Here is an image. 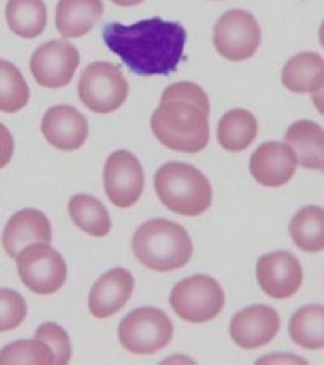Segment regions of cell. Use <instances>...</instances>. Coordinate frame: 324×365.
<instances>
[{
  "instance_id": "7",
  "label": "cell",
  "mask_w": 324,
  "mask_h": 365,
  "mask_svg": "<svg viewBox=\"0 0 324 365\" xmlns=\"http://www.w3.org/2000/svg\"><path fill=\"white\" fill-rule=\"evenodd\" d=\"M78 96L93 113H115L127 101L128 81L117 66L109 62H93L81 73Z\"/></svg>"
},
{
  "instance_id": "11",
  "label": "cell",
  "mask_w": 324,
  "mask_h": 365,
  "mask_svg": "<svg viewBox=\"0 0 324 365\" xmlns=\"http://www.w3.org/2000/svg\"><path fill=\"white\" fill-rule=\"evenodd\" d=\"M105 195L117 208H130L138 202L145 188V170L130 151H114L104 166Z\"/></svg>"
},
{
  "instance_id": "17",
  "label": "cell",
  "mask_w": 324,
  "mask_h": 365,
  "mask_svg": "<svg viewBox=\"0 0 324 365\" xmlns=\"http://www.w3.org/2000/svg\"><path fill=\"white\" fill-rule=\"evenodd\" d=\"M52 227L43 211L25 208L10 217L2 234V245L7 255L19 257L25 247L38 242L51 244Z\"/></svg>"
},
{
  "instance_id": "33",
  "label": "cell",
  "mask_w": 324,
  "mask_h": 365,
  "mask_svg": "<svg viewBox=\"0 0 324 365\" xmlns=\"http://www.w3.org/2000/svg\"><path fill=\"white\" fill-rule=\"evenodd\" d=\"M320 43L324 47V21L321 23V26H320Z\"/></svg>"
},
{
  "instance_id": "23",
  "label": "cell",
  "mask_w": 324,
  "mask_h": 365,
  "mask_svg": "<svg viewBox=\"0 0 324 365\" xmlns=\"http://www.w3.org/2000/svg\"><path fill=\"white\" fill-rule=\"evenodd\" d=\"M293 343L308 351L324 347V305L311 304L298 309L288 322Z\"/></svg>"
},
{
  "instance_id": "18",
  "label": "cell",
  "mask_w": 324,
  "mask_h": 365,
  "mask_svg": "<svg viewBox=\"0 0 324 365\" xmlns=\"http://www.w3.org/2000/svg\"><path fill=\"white\" fill-rule=\"evenodd\" d=\"M103 14V0H58L56 26L65 39H76L90 33Z\"/></svg>"
},
{
  "instance_id": "31",
  "label": "cell",
  "mask_w": 324,
  "mask_h": 365,
  "mask_svg": "<svg viewBox=\"0 0 324 365\" xmlns=\"http://www.w3.org/2000/svg\"><path fill=\"white\" fill-rule=\"evenodd\" d=\"M313 104H315V108L318 109V113H320L324 117V86L321 88L320 91L313 93Z\"/></svg>"
},
{
  "instance_id": "19",
  "label": "cell",
  "mask_w": 324,
  "mask_h": 365,
  "mask_svg": "<svg viewBox=\"0 0 324 365\" xmlns=\"http://www.w3.org/2000/svg\"><path fill=\"white\" fill-rule=\"evenodd\" d=\"M286 143L296 153L305 169H324V130L311 120L292 123L286 132Z\"/></svg>"
},
{
  "instance_id": "12",
  "label": "cell",
  "mask_w": 324,
  "mask_h": 365,
  "mask_svg": "<svg viewBox=\"0 0 324 365\" xmlns=\"http://www.w3.org/2000/svg\"><path fill=\"white\" fill-rule=\"evenodd\" d=\"M256 279L266 296L282 300L292 297L302 287L303 269L296 255L279 250L259 258Z\"/></svg>"
},
{
  "instance_id": "6",
  "label": "cell",
  "mask_w": 324,
  "mask_h": 365,
  "mask_svg": "<svg viewBox=\"0 0 324 365\" xmlns=\"http://www.w3.org/2000/svg\"><path fill=\"white\" fill-rule=\"evenodd\" d=\"M226 304L219 282L208 274H194L180 281L170 292V307L188 323H206L216 319Z\"/></svg>"
},
{
  "instance_id": "3",
  "label": "cell",
  "mask_w": 324,
  "mask_h": 365,
  "mask_svg": "<svg viewBox=\"0 0 324 365\" xmlns=\"http://www.w3.org/2000/svg\"><path fill=\"white\" fill-rule=\"evenodd\" d=\"M132 247L141 264L159 273L187 267L193 255V244L187 229L169 220L143 222L133 235Z\"/></svg>"
},
{
  "instance_id": "32",
  "label": "cell",
  "mask_w": 324,
  "mask_h": 365,
  "mask_svg": "<svg viewBox=\"0 0 324 365\" xmlns=\"http://www.w3.org/2000/svg\"><path fill=\"white\" fill-rule=\"evenodd\" d=\"M110 2L120 5V7H133V5H138L141 2H145V0H110Z\"/></svg>"
},
{
  "instance_id": "25",
  "label": "cell",
  "mask_w": 324,
  "mask_h": 365,
  "mask_svg": "<svg viewBox=\"0 0 324 365\" xmlns=\"http://www.w3.org/2000/svg\"><path fill=\"white\" fill-rule=\"evenodd\" d=\"M68 215L81 231L93 237H105L110 232L112 222L108 210L98 198L91 195L78 193L72 197L68 202Z\"/></svg>"
},
{
  "instance_id": "10",
  "label": "cell",
  "mask_w": 324,
  "mask_h": 365,
  "mask_svg": "<svg viewBox=\"0 0 324 365\" xmlns=\"http://www.w3.org/2000/svg\"><path fill=\"white\" fill-rule=\"evenodd\" d=\"M80 66V52L63 39L49 41L33 52L29 68L36 83L58 90L70 85Z\"/></svg>"
},
{
  "instance_id": "5",
  "label": "cell",
  "mask_w": 324,
  "mask_h": 365,
  "mask_svg": "<svg viewBox=\"0 0 324 365\" xmlns=\"http://www.w3.org/2000/svg\"><path fill=\"white\" fill-rule=\"evenodd\" d=\"M172 336V322L156 307L135 309L119 325L122 347L137 356L156 354L170 344Z\"/></svg>"
},
{
  "instance_id": "20",
  "label": "cell",
  "mask_w": 324,
  "mask_h": 365,
  "mask_svg": "<svg viewBox=\"0 0 324 365\" xmlns=\"http://www.w3.org/2000/svg\"><path fill=\"white\" fill-rule=\"evenodd\" d=\"M282 85L292 93H316L324 86V58L316 52H300L282 70Z\"/></svg>"
},
{
  "instance_id": "27",
  "label": "cell",
  "mask_w": 324,
  "mask_h": 365,
  "mask_svg": "<svg viewBox=\"0 0 324 365\" xmlns=\"http://www.w3.org/2000/svg\"><path fill=\"white\" fill-rule=\"evenodd\" d=\"M0 364H56V356L43 339H23L0 351Z\"/></svg>"
},
{
  "instance_id": "34",
  "label": "cell",
  "mask_w": 324,
  "mask_h": 365,
  "mask_svg": "<svg viewBox=\"0 0 324 365\" xmlns=\"http://www.w3.org/2000/svg\"><path fill=\"white\" fill-rule=\"evenodd\" d=\"M323 170H324V169H323Z\"/></svg>"
},
{
  "instance_id": "2",
  "label": "cell",
  "mask_w": 324,
  "mask_h": 365,
  "mask_svg": "<svg viewBox=\"0 0 324 365\" xmlns=\"http://www.w3.org/2000/svg\"><path fill=\"white\" fill-rule=\"evenodd\" d=\"M209 99L197 83L179 81L166 88L151 117V130L169 150L203 151L209 141Z\"/></svg>"
},
{
  "instance_id": "29",
  "label": "cell",
  "mask_w": 324,
  "mask_h": 365,
  "mask_svg": "<svg viewBox=\"0 0 324 365\" xmlns=\"http://www.w3.org/2000/svg\"><path fill=\"white\" fill-rule=\"evenodd\" d=\"M36 338L43 339L56 356V364H68L72 359V343L67 331L56 323L47 322L36 329Z\"/></svg>"
},
{
  "instance_id": "26",
  "label": "cell",
  "mask_w": 324,
  "mask_h": 365,
  "mask_svg": "<svg viewBox=\"0 0 324 365\" xmlns=\"http://www.w3.org/2000/svg\"><path fill=\"white\" fill-rule=\"evenodd\" d=\"M29 101V86L14 63L0 58V110L19 113Z\"/></svg>"
},
{
  "instance_id": "4",
  "label": "cell",
  "mask_w": 324,
  "mask_h": 365,
  "mask_svg": "<svg viewBox=\"0 0 324 365\" xmlns=\"http://www.w3.org/2000/svg\"><path fill=\"white\" fill-rule=\"evenodd\" d=\"M155 188L167 210L182 216H199L213 203V187L202 170L187 163H167L157 169Z\"/></svg>"
},
{
  "instance_id": "30",
  "label": "cell",
  "mask_w": 324,
  "mask_h": 365,
  "mask_svg": "<svg viewBox=\"0 0 324 365\" xmlns=\"http://www.w3.org/2000/svg\"><path fill=\"white\" fill-rule=\"evenodd\" d=\"M15 143L14 137L4 123H0V169H4L10 163L11 156H14Z\"/></svg>"
},
{
  "instance_id": "1",
  "label": "cell",
  "mask_w": 324,
  "mask_h": 365,
  "mask_svg": "<svg viewBox=\"0 0 324 365\" xmlns=\"http://www.w3.org/2000/svg\"><path fill=\"white\" fill-rule=\"evenodd\" d=\"M103 39L110 52L122 58L130 72L140 76H167L184 61L187 31L180 23L155 16L130 26L105 23Z\"/></svg>"
},
{
  "instance_id": "28",
  "label": "cell",
  "mask_w": 324,
  "mask_h": 365,
  "mask_svg": "<svg viewBox=\"0 0 324 365\" xmlns=\"http://www.w3.org/2000/svg\"><path fill=\"white\" fill-rule=\"evenodd\" d=\"M28 305L20 292L0 289V333L19 328L26 319Z\"/></svg>"
},
{
  "instance_id": "21",
  "label": "cell",
  "mask_w": 324,
  "mask_h": 365,
  "mask_svg": "<svg viewBox=\"0 0 324 365\" xmlns=\"http://www.w3.org/2000/svg\"><path fill=\"white\" fill-rule=\"evenodd\" d=\"M258 135L256 117L246 109H232L224 114L217 125V141L231 153L245 151Z\"/></svg>"
},
{
  "instance_id": "15",
  "label": "cell",
  "mask_w": 324,
  "mask_h": 365,
  "mask_svg": "<svg viewBox=\"0 0 324 365\" xmlns=\"http://www.w3.org/2000/svg\"><path fill=\"white\" fill-rule=\"evenodd\" d=\"M297 156L287 143L268 141L255 150L250 158V174L259 185L281 187L293 178Z\"/></svg>"
},
{
  "instance_id": "14",
  "label": "cell",
  "mask_w": 324,
  "mask_h": 365,
  "mask_svg": "<svg viewBox=\"0 0 324 365\" xmlns=\"http://www.w3.org/2000/svg\"><path fill=\"white\" fill-rule=\"evenodd\" d=\"M41 130L54 148L75 151L86 143L88 120L73 106L58 104L44 114Z\"/></svg>"
},
{
  "instance_id": "9",
  "label": "cell",
  "mask_w": 324,
  "mask_h": 365,
  "mask_svg": "<svg viewBox=\"0 0 324 365\" xmlns=\"http://www.w3.org/2000/svg\"><path fill=\"white\" fill-rule=\"evenodd\" d=\"M214 47L231 62H241L255 56L261 44V28L246 10H229L217 20L213 34Z\"/></svg>"
},
{
  "instance_id": "16",
  "label": "cell",
  "mask_w": 324,
  "mask_h": 365,
  "mask_svg": "<svg viewBox=\"0 0 324 365\" xmlns=\"http://www.w3.org/2000/svg\"><path fill=\"white\" fill-rule=\"evenodd\" d=\"M135 279L130 272L123 268H114L104 273L91 287L88 297V307L96 319H108L123 309L132 297Z\"/></svg>"
},
{
  "instance_id": "24",
  "label": "cell",
  "mask_w": 324,
  "mask_h": 365,
  "mask_svg": "<svg viewBox=\"0 0 324 365\" xmlns=\"http://www.w3.org/2000/svg\"><path fill=\"white\" fill-rule=\"evenodd\" d=\"M291 237L300 250H324V208L310 205L298 210L288 225Z\"/></svg>"
},
{
  "instance_id": "22",
  "label": "cell",
  "mask_w": 324,
  "mask_h": 365,
  "mask_svg": "<svg viewBox=\"0 0 324 365\" xmlns=\"http://www.w3.org/2000/svg\"><path fill=\"white\" fill-rule=\"evenodd\" d=\"M5 16L9 28L23 39L41 36L47 25L44 0H9Z\"/></svg>"
},
{
  "instance_id": "8",
  "label": "cell",
  "mask_w": 324,
  "mask_h": 365,
  "mask_svg": "<svg viewBox=\"0 0 324 365\" xmlns=\"http://www.w3.org/2000/svg\"><path fill=\"white\" fill-rule=\"evenodd\" d=\"M16 269L23 284L39 296L57 292L67 279V263L61 253L44 242L25 247L16 257Z\"/></svg>"
},
{
  "instance_id": "13",
  "label": "cell",
  "mask_w": 324,
  "mask_h": 365,
  "mask_svg": "<svg viewBox=\"0 0 324 365\" xmlns=\"http://www.w3.org/2000/svg\"><path fill=\"white\" fill-rule=\"evenodd\" d=\"M281 329L279 314L268 305H253L234 315L231 338L245 351L269 344Z\"/></svg>"
}]
</instances>
